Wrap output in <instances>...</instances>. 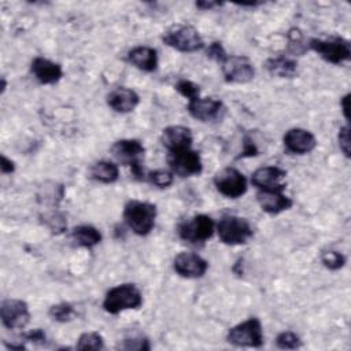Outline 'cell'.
Segmentation results:
<instances>
[{
	"instance_id": "obj_1",
	"label": "cell",
	"mask_w": 351,
	"mask_h": 351,
	"mask_svg": "<svg viewBox=\"0 0 351 351\" xmlns=\"http://www.w3.org/2000/svg\"><path fill=\"white\" fill-rule=\"evenodd\" d=\"M143 304V295L137 285L132 282H125L112 287L107 291L103 308L108 314H119L125 310H136Z\"/></svg>"
},
{
	"instance_id": "obj_2",
	"label": "cell",
	"mask_w": 351,
	"mask_h": 351,
	"mask_svg": "<svg viewBox=\"0 0 351 351\" xmlns=\"http://www.w3.org/2000/svg\"><path fill=\"white\" fill-rule=\"evenodd\" d=\"M126 225L138 236H147L155 226L156 206L149 202L130 200L123 208Z\"/></svg>"
},
{
	"instance_id": "obj_3",
	"label": "cell",
	"mask_w": 351,
	"mask_h": 351,
	"mask_svg": "<svg viewBox=\"0 0 351 351\" xmlns=\"http://www.w3.org/2000/svg\"><path fill=\"white\" fill-rule=\"evenodd\" d=\"M162 41L167 47L184 53L196 52L204 47V41L199 30L188 23H178L169 27L162 34Z\"/></svg>"
},
{
	"instance_id": "obj_4",
	"label": "cell",
	"mask_w": 351,
	"mask_h": 351,
	"mask_svg": "<svg viewBox=\"0 0 351 351\" xmlns=\"http://www.w3.org/2000/svg\"><path fill=\"white\" fill-rule=\"evenodd\" d=\"M111 152L118 159V162L130 167V171L134 178L137 180L145 178L143 165H141L145 148L140 140H136V138L118 140L111 145Z\"/></svg>"
},
{
	"instance_id": "obj_5",
	"label": "cell",
	"mask_w": 351,
	"mask_h": 351,
	"mask_svg": "<svg viewBox=\"0 0 351 351\" xmlns=\"http://www.w3.org/2000/svg\"><path fill=\"white\" fill-rule=\"evenodd\" d=\"M217 233L223 244L240 245L245 244L254 236V229L245 218L226 214L219 219L217 225Z\"/></svg>"
},
{
	"instance_id": "obj_6",
	"label": "cell",
	"mask_w": 351,
	"mask_h": 351,
	"mask_svg": "<svg viewBox=\"0 0 351 351\" xmlns=\"http://www.w3.org/2000/svg\"><path fill=\"white\" fill-rule=\"evenodd\" d=\"M307 47L318 53L324 60L333 64H341L351 56L350 43L337 36L329 38H311Z\"/></svg>"
},
{
	"instance_id": "obj_7",
	"label": "cell",
	"mask_w": 351,
	"mask_h": 351,
	"mask_svg": "<svg viewBox=\"0 0 351 351\" xmlns=\"http://www.w3.org/2000/svg\"><path fill=\"white\" fill-rule=\"evenodd\" d=\"M226 340L236 347H261L263 344V329L261 321L256 317H251L232 326L226 335Z\"/></svg>"
},
{
	"instance_id": "obj_8",
	"label": "cell",
	"mask_w": 351,
	"mask_h": 351,
	"mask_svg": "<svg viewBox=\"0 0 351 351\" xmlns=\"http://www.w3.org/2000/svg\"><path fill=\"white\" fill-rule=\"evenodd\" d=\"M215 223L211 217L206 214H197L178 225L177 233L180 239L189 244H203L214 234Z\"/></svg>"
},
{
	"instance_id": "obj_9",
	"label": "cell",
	"mask_w": 351,
	"mask_h": 351,
	"mask_svg": "<svg viewBox=\"0 0 351 351\" xmlns=\"http://www.w3.org/2000/svg\"><path fill=\"white\" fill-rule=\"evenodd\" d=\"M167 165L173 174L180 177L199 176L203 171V163L199 152L192 148L171 151L167 154Z\"/></svg>"
},
{
	"instance_id": "obj_10",
	"label": "cell",
	"mask_w": 351,
	"mask_h": 351,
	"mask_svg": "<svg viewBox=\"0 0 351 351\" xmlns=\"http://www.w3.org/2000/svg\"><path fill=\"white\" fill-rule=\"evenodd\" d=\"M214 185L221 195L229 199H237L243 196L248 189L247 178L244 174L230 166L221 169L214 176Z\"/></svg>"
},
{
	"instance_id": "obj_11",
	"label": "cell",
	"mask_w": 351,
	"mask_h": 351,
	"mask_svg": "<svg viewBox=\"0 0 351 351\" xmlns=\"http://www.w3.org/2000/svg\"><path fill=\"white\" fill-rule=\"evenodd\" d=\"M0 318L7 329H22L29 324V306L22 299H5L0 306Z\"/></svg>"
},
{
	"instance_id": "obj_12",
	"label": "cell",
	"mask_w": 351,
	"mask_h": 351,
	"mask_svg": "<svg viewBox=\"0 0 351 351\" xmlns=\"http://www.w3.org/2000/svg\"><path fill=\"white\" fill-rule=\"evenodd\" d=\"M221 64L222 74L228 82L245 84L252 81L255 77V69L245 56L228 55Z\"/></svg>"
},
{
	"instance_id": "obj_13",
	"label": "cell",
	"mask_w": 351,
	"mask_h": 351,
	"mask_svg": "<svg viewBox=\"0 0 351 351\" xmlns=\"http://www.w3.org/2000/svg\"><path fill=\"white\" fill-rule=\"evenodd\" d=\"M173 269L184 278H199L206 274L208 263L196 252L182 251L174 256Z\"/></svg>"
},
{
	"instance_id": "obj_14",
	"label": "cell",
	"mask_w": 351,
	"mask_h": 351,
	"mask_svg": "<svg viewBox=\"0 0 351 351\" xmlns=\"http://www.w3.org/2000/svg\"><path fill=\"white\" fill-rule=\"evenodd\" d=\"M223 103L214 97H196L188 101V112L197 121L211 122L222 117Z\"/></svg>"
},
{
	"instance_id": "obj_15",
	"label": "cell",
	"mask_w": 351,
	"mask_h": 351,
	"mask_svg": "<svg viewBox=\"0 0 351 351\" xmlns=\"http://www.w3.org/2000/svg\"><path fill=\"white\" fill-rule=\"evenodd\" d=\"M287 171L277 166H263L256 169L251 176V182L259 191H284Z\"/></svg>"
},
{
	"instance_id": "obj_16",
	"label": "cell",
	"mask_w": 351,
	"mask_h": 351,
	"mask_svg": "<svg viewBox=\"0 0 351 351\" xmlns=\"http://www.w3.org/2000/svg\"><path fill=\"white\" fill-rule=\"evenodd\" d=\"M282 143L288 152L298 155L308 154L317 147L315 136L310 130L302 128H292L287 130L282 137Z\"/></svg>"
},
{
	"instance_id": "obj_17",
	"label": "cell",
	"mask_w": 351,
	"mask_h": 351,
	"mask_svg": "<svg viewBox=\"0 0 351 351\" xmlns=\"http://www.w3.org/2000/svg\"><path fill=\"white\" fill-rule=\"evenodd\" d=\"M193 141V136L189 128L182 125H171L162 130L160 143L169 151H178L191 148Z\"/></svg>"
},
{
	"instance_id": "obj_18",
	"label": "cell",
	"mask_w": 351,
	"mask_h": 351,
	"mask_svg": "<svg viewBox=\"0 0 351 351\" xmlns=\"http://www.w3.org/2000/svg\"><path fill=\"white\" fill-rule=\"evenodd\" d=\"M30 70L41 85H53L63 77L62 66L43 56H37L32 60Z\"/></svg>"
},
{
	"instance_id": "obj_19",
	"label": "cell",
	"mask_w": 351,
	"mask_h": 351,
	"mask_svg": "<svg viewBox=\"0 0 351 351\" xmlns=\"http://www.w3.org/2000/svg\"><path fill=\"white\" fill-rule=\"evenodd\" d=\"M256 202L261 208L267 214H280L292 207L293 202L284 191H259L256 193Z\"/></svg>"
},
{
	"instance_id": "obj_20",
	"label": "cell",
	"mask_w": 351,
	"mask_h": 351,
	"mask_svg": "<svg viewBox=\"0 0 351 351\" xmlns=\"http://www.w3.org/2000/svg\"><path fill=\"white\" fill-rule=\"evenodd\" d=\"M140 103V96L130 88L119 86L107 95V104L117 112L126 114L133 111Z\"/></svg>"
},
{
	"instance_id": "obj_21",
	"label": "cell",
	"mask_w": 351,
	"mask_h": 351,
	"mask_svg": "<svg viewBox=\"0 0 351 351\" xmlns=\"http://www.w3.org/2000/svg\"><path fill=\"white\" fill-rule=\"evenodd\" d=\"M126 59L141 71L152 73L158 69V52L152 47L137 45L128 52Z\"/></svg>"
},
{
	"instance_id": "obj_22",
	"label": "cell",
	"mask_w": 351,
	"mask_h": 351,
	"mask_svg": "<svg viewBox=\"0 0 351 351\" xmlns=\"http://www.w3.org/2000/svg\"><path fill=\"white\" fill-rule=\"evenodd\" d=\"M266 70L278 78H292L295 77L298 71V63L296 60L287 58V56H277V58H270L265 63Z\"/></svg>"
},
{
	"instance_id": "obj_23",
	"label": "cell",
	"mask_w": 351,
	"mask_h": 351,
	"mask_svg": "<svg viewBox=\"0 0 351 351\" xmlns=\"http://www.w3.org/2000/svg\"><path fill=\"white\" fill-rule=\"evenodd\" d=\"M89 176L92 180L99 181L101 184H112L119 177V169L118 165H115L114 162L99 160L95 165H92Z\"/></svg>"
},
{
	"instance_id": "obj_24",
	"label": "cell",
	"mask_w": 351,
	"mask_h": 351,
	"mask_svg": "<svg viewBox=\"0 0 351 351\" xmlns=\"http://www.w3.org/2000/svg\"><path fill=\"white\" fill-rule=\"evenodd\" d=\"M71 239L80 247L92 248L101 241L103 236L100 230L92 225H78L71 230Z\"/></svg>"
},
{
	"instance_id": "obj_25",
	"label": "cell",
	"mask_w": 351,
	"mask_h": 351,
	"mask_svg": "<svg viewBox=\"0 0 351 351\" xmlns=\"http://www.w3.org/2000/svg\"><path fill=\"white\" fill-rule=\"evenodd\" d=\"M48 314L56 322H69L75 315V310H74V306L71 303L60 302L58 304L51 306Z\"/></svg>"
},
{
	"instance_id": "obj_26",
	"label": "cell",
	"mask_w": 351,
	"mask_h": 351,
	"mask_svg": "<svg viewBox=\"0 0 351 351\" xmlns=\"http://www.w3.org/2000/svg\"><path fill=\"white\" fill-rule=\"evenodd\" d=\"M75 348L77 350H103L104 348L103 336L97 332H85L78 337Z\"/></svg>"
},
{
	"instance_id": "obj_27",
	"label": "cell",
	"mask_w": 351,
	"mask_h": 351,
	"mask_svg": "<svg viewBox=\"0 0 351 351\" xmlns=\"http://www.w3.org/2000/svg\"><path fill=\"white\" fill-rule=\"evenodd\" d=\"M145 180L158 188H169L174 181V174L169 170H154L145 176Z\"/></svg>"
},
{
	"instance_id": "obj_28",
	"label": "cell",
	"mask_w": 351,
	"mask_h": 351,
	"mask_svg": "<svg viewBox=\"0 0 351 351\" xmlns=\"http://www.w3.org/2000/svg\"><path fill=\"white\" fill-rule=\"evenodd\" d=\"M346 256L339 252V251H333V250H329V251H325L322 252L321 255V262L322 265L329 269V270H339L341 269L344 265H346Z\"/></svg>"
},
{
	"instance_id": "obj_29",
	"label": "cell",
	"mask_w": 351,
	"mask_h": 351,
	"mask_svg": "<svg viewBox=\"0 0 351 351\" xmlns=\"http://www.w3.org/2000/svg\"><path fill=\"white\" fill-rule=\"evenodd\" d=\"M276 344L281 350H295L302 347V340L295 332L285 330L276 337Z\"/></svg>"
},
{
	"instance_id": "obj_30",
	"label": "cell",
	"mask_w": 351,
	"mask_h": 351,
	"mask_svg": "<svg viewBox=\"0 0 351 351\" xmlns=\"http://www.w3.org/2000/svg\"><path fill=\"white\" fill-rule=\"evenodd\" d=\"M44 223L53 232V233H62L67 228V222L64 219V215L60 213H48L44 214Z\"/></svg>"
},
{
	"instance_id": "obj_31",
	"label": "cell",
	"mask_w": 351,
	"mask_h": 351,
	"mask_svg": "<svg viewBox=\"0 0 351 351\" xmlns=\"http://www.w3.org/2000/svg\"><path fill=\"white\" fill-rule=\"evenodd\" d=\"M176 89L180 92V95H182L184 97L189 100H193L196 97H199L200 95V89H199V85H196L195 82L189 81V80H180L177 84H176Z\"/></svg>"
},
{
	"instance_id": "obj_32",
	"label": "cell",
	"mask_w": 351,
	"mask_h": 351,
	"mask_svg": "<svg viewBox=\"0 0 351 351\" xmlns=\"http://www.w3.org/2000/svg\"><path fill=\"white\" fill-rule=\"evenodd\" d=\"M122 348L125 350H140V351H144V350H149L151 348V344H149V340L147 337H143V336H133V337H126L123 339V343L121 346Z\"/></svg>"
},
{
	"instance_id": "obj_33",
	"label": "cell",
	"mask_w": 351,
	"mask_h": 351,
	"mask_svg": "<svg viewBox=\"0 0 351 351\" xmlns=\"http://www.w3.org/2000/svg\"><path fill=\"white\" fill-rule=\"evenodd\" d=\"M288 38H289V49L293 53H302L304 51L303 47V34L299 29H291L288 32Z\"/></svg>"
},
{
	"instance_id": "obj_34",
	"label": "cell",
	"mask_w": 351,
	"mask_h": 351,
	"mask_svg": "<svg viewBox=\"0 0 351 351\" xmlns=\"http://www.w3.org/2000/svg\"><path fill=\"white\" fill-rule=\"evenodd\" d=\"M21 339L25 341V343H33V344H44L47 341V335L43 329L40 328H36V329H32L30 332H26L21 336Z\"/></svg>"
},
{
	"instance_id": "obj_35",
	"label": "cell",
	"mask_w": 351,
	"mask_h": 351,
	"mask_svg": "<svg viewBox=\"0 0 351 351\" xmlns=\"http://www.w3.org/2000/svg\"><path fill=\"white\" fill-rule=\"evenodd\" d=\"M207 56H208L210 59L218 62V63H222L223 59H225L228 55H226V51H225L223 45H222L221 43H218V41H214V43H211V44L208 45V48H207Z\"/></svg>"
},
{
	"instance_id": "obj_36",
	"label": "cell",
	"mask_w": 351,
	"mask_h": 351,
	"mask_svg": "<svg viewBox=\"0 0 351 351\" xmlns=\"http://www.w3.org/2000/svg\"><path fill=\"white\" fill-rule=\"evenodd\" d=\"M337 141H339V148L340 151L350 158V129L348 125H344L339 129V134H337Z\"/></svg>"
},
{
	"instance_id": "obj_37",
	"label": "cell",
	"mask_w": 351,
	"mask_h": 351,
	"mask_svg": "<svg viewBox=\"0 0 351 351\" xmlns=\"http://www.w3.org/2000/svg\"><path fill=\"white\" fill-rule=\"evenodd\" d=\"M0 170L3 174H11L15 171V163L11 159H8L5 155H1Z\"/></svg>"
},
{
	"instance_id": "obj_38",
	"label": "cell",
	"mask_w": 351,
	"mask_h": 351,
	"mask_svg": "<svg viewBox=\"0 0 351 351\" xmlns=\"http://www.w3.org/2000/svg\"><path fill=\"white\" fill-rule=\"evenodd\" d=\"M256 154H258V149H256L254 141H251L248 137H245L244 138V148H243L240 156H252V155H256Z\"/></svg>"
},
{
	"instance_id": "obj_39",
	"label": "cell",
	"mask_w": 351,
	"mask_h": 351,
	"mask_svg": "<svg viewBox=\"0 0 351 351\" xmlns=\"http://www.w3.org/2000/svg\"><path fill=\"white\" fill-rule=\"evenodd\" d=\"M195 5H196L197 8L206 11V10H214V8H217V7H221L222 3H219V1H207V0H203V1H196Z\"/></svg>"
},
{
	"instance_id": "obj_40",
	"label": "cell",
	"mask_w": 351,
	"mask_h": 351,
	"mask_svg": "<svg viewBox=\"0 0 351 351\" xmlns=\"http://www.w3.org/2000/svg\"><path fill=\"white\" fill-rule=\"evenodd\" d=\"M348 101H350V93L344 95V96L340 99V107H341L343 115H344V118H346L347 121L350 119V115H348Z\"/></svg>"
},
{
	"instance_id": "obj_41",
	"label": "cell",
	"mask_w": 351,
	"mask_h": 351,
	"mask_svg": "<svg viewBox=\"0 0 351 351\" xmlns=\"http://www.w3.org/2000/svg\"><path fill=\"white\" fill-rule=\"evenodd\" d=\"M5 86H7V84H5V80H4V78H1V93H4V90H5Z\"/></svg>"
}]
</instances>
